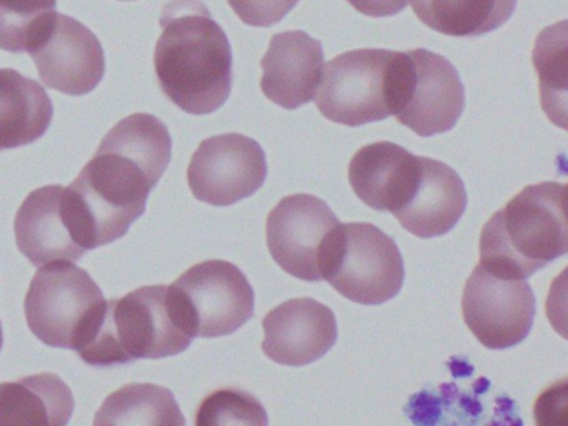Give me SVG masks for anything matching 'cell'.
Here are the masks:
<instances>
[{
    "mask_svg": "<svg viewBox=\"0 0 568 426\" xmlns=\"http://www.w3.org/2000/svg\"><path fill=\"white\" fill-rule=\"evenodd\" d=\"M239 19L251 27H272L281 22L301 0H227Z\"/></svg>",
    "mask_w": 568,
    "mask_h": 426,
    "instance_id": "obj_26",
    "label": "cell"
},
{
    "mask_svg": "<svg viewBox=\"0 0 568 426\" xmlns=\"http://www.w3.org/2000/svg\"><path fill=\"white\" fill-rule=\"evenodd\" d=\"M395 50L358 49L325 63L315 102L325 119L347 126L392 115Z\"/></svg>",
    "mask_w": 568,
    "mask_h": 426,
    "instance_id": "obj_7",
    "label": "cell"
},
{
    "mask_svg": "<svg viewBox=\"0 0 568 426\" xmlns=\"http://www.w3.org/2000/svg\"><path fill=\"white\" fill-rule=\"evenodd\" d=\"M462 313L481 345L511 348L524 342L534 326V290L525 280L495 275L478 263L465 283Z\"/></svg>",
    "mask_w": 568,
    "mask_h": 426,
    "instance_id": "obj_10",
    "label": "cell"
},
{
    "mask_svg": "<svg viewBox=\"0 0 568 426\" xmlns=\"http://www.w3.org/2000/svg\"><path fill=\"white\" fill-rule=\"evenodd\" d=\"M154 53L159 87L192 115L221 109L232 92V47L202 0H171Z\"/></svg>",
    "mask_w": 568,
    "mask_h": 426,
    "instance_id": "obj_2",
    "label": "cell"
},
{
    "mask_svg": "<svg viewBox=\"0 0 568 426\" xmlns=\"http://www.w3.org/2000/svg\"><path fill=\"white\" fill-rule=\"evenodd\" d=\"M460 175L440 160L420 156V175L407 205L395 213L400 225L418 239L450 232L467 210Z\"/></svg>",
    "mask_w": 568,
    "mask_h": 426,
    "instance_id": "obj_18",
    "label": "cell"
},
{
    "mask_svg": "<svg viewBox=\"0 0 568 426\" xmlns=\"http://www.w3.org/2000/svg\"><path fill=\"white\" fill-rule=\"evenodd\" d=\"M54 106L44 87L14 69H0V152L38 142Z\"/></svg>",
    "mask_w": 568,
    "mask_h": 426,
    "instance_id": "obj_19",
    "label": "cell"
},
{
    "mask_svg": "<svg viewBox=\"0 0 568 426\" xmlns=\"http://www.w3.org/2000/svg\"><path fill=\"white\" fill-rule=\"evenodd\" d=\"M192 339L179 318L169 285H148L122 298L105 300L94 328L75 352L88 365H125L179 355Z\"/></svg>",
    "mask_w": 568,
    "mask_h": 426,
    "instance_id": "obj_4",
    "label": "cell"
},
{
    "mask_svg": "<svg viewBox=\"0 0 568 426\" xmlns=\"http://www.w3.org/2000/svg\"><path fill=\"white\" fill-rule=\"evenodd\" d=\"M262 352L278 365L305 366L327 355L338 336L337 318L324 303L294 298L265 315Z\"/></svg>",
    "mask_w": 568,
    "mask_h": 426,
    "instance_id": "obj_14",
    "label": "cell"
},
{
    "mask_svg": "<svg viewBox=\"0 0 568 426\" xmlns=\"http://www.w3.org/2000/svg\"><path fill=\"white\" fill-rule=\"evenodd\" d=\"M261 65L264 95L282 109L295 110L315 99L324 73V49L321 40L304 30L275 33Z\"/></svg>",
    "mask_w": 568,
    "mask_h": 426,
    "instance_id": "obj_16",
    "label": "cell"
},
{
    "mask_svg": "<svg viewBox=\"0 0 568 426\" xmlns=\"http://www.w3.org/2000/svg\"><path fill=\"white\" fill-rule=\"evenodd\" d=\"M567 252L564 183L525 186L481 230L480 265L505 278H528Z\"/></svg>",
    "mask_w": 568,
    "mask_h": 426,
    "instance_id": "obj_3",
    "label": "cell"
},
{
    "mask_svg": "<svg viewBox=\"0 0 568 426\" xmlns=\"http://www.w3.org/2000/svg\"><path fill=\"white\" fill-rule=\"evenodd\" d=\"M2 345H4V332H2V322H0V349H2Z\"/></svg>",
    "mask_w": 568,
    "mask_h": 426,
    "instance_id": "obj_29",
    "label": "cell"
},
{
    "mask_svg": "<svg viewBox=\"0 0 568 426\" xmlns=\"http://www.w3.org/2000/svg\"><path fill=\"white\" fill-rule=\"evenodd\" d=\"M357 12L374 19L394 17L408 6V0H347Z\"/></svg>",
    "mask_w": 568,
    "mask_h": 426,
    "instance_id": "obj_28",
    "label": "cell"
},
{
    "mask_svg": "<svg viewBox=\"0 0 568 426\" xmlns=\"http://www.w3.org/2000/svg\"><path fill=\"white\" fill-rule=\"evenodd\" d=\"M169 292L192 338L232 335L254 316V288L245 273L225 260L191 266Z\"/></svg>",
    "mask_w": 568,
    "mask_h": 426,
    "instance_id": "obj_8",
    "label": "cell"
},
{
    "mask_svg": "<svg viewBox=\"0 0 568 426\" xmlns=\"http://www.w3.org/2000/svg\"><path fill=\"white\" fill-rule=\"evenodd\" d=\"M105 298L84 268L58 260L39 266L24 300L31 332L54 348L78 349L94 328Z\"/></svg>",
    "mask_w": 568,
    "mask_h": 426,
    "instance_id": "obj_6",
    "label": "cell"
},
{
    "mask_svg": "<svg viewBox=\"0 0 568 426\" xmlns=\"http://www.w3.org/2000/svg\"><path fill=\"white\" fill-rule=\"evenodd\" d=\"M338 223L331 206L318 196H285L267 216L268 252L288 275L304 282H322V256Z\"/></svg>",
    "mask_w": 568,
    "mask_h": 426,
    "instance_id": "obj_11",
    "label": "cell"
},
{
    "mask_svg": "<svg viewBox=\"0 0 568 426\" xmlns=\"http://www.w3.org/2000/svg\"><path fill=\"white\" fill-rule=\"evenodd\" d=\"M58 0H0V49L28 52Z\"/></svg>",
    "mask_w": 568,
    "mask_h": 426,
    "instance_id": "obj_24",
    "label": "cell"
},
{
    "mask_svg": "<svg viewBox=\"0 0 568 426\" xmlns=\"http://www.w3.org/2000/svg\"><path fill=\"white\" fill-rule=\"evenodd\" d=\"M124 2H131V0H124Z\"/></svg>",
    "mask_w": 568,
    "mask_h": 426,
    "instance_id": "obj_30",
    "label": "cell"
},
{
    "mask_svg": "<svg viewBox=\"0 0 568 426\" xmlns=\"http://www.w3.org/2000/svg\"><path fill=\"white\" fill-rule=\"evenodd\" d=\"M428 29L450 37H480L511 19L517 0H408Z\"/></svg>",
    "mask_w": 568,
    "mask_h": 426,
    "instance_id": "obj_21",
    "label": "cell"
},
{
    "mask_svg": "<svg viewBox=\"0 0 568 426\" xmlns=\"http://www.w3.org/2000/svg\"><path fill=\"white\" fill-rule=\"evenodd\" d=\"M565 385L567 382L561 379L560 385H554L544 395H540L535 405V418H537L538 425H550V415L554 409L565 416V399H567Z\"/></svg>",
    "mask_w": 568,
    "mask_h": 426,
    "instance_id": "obj_27",
    "label": "cell"
},
{
    "mask_svg": "<svg viewBox=\"0 0 568 426\" xmlns=\"http://www.w3.org/2000/svg\"><path fill=\"white\" fill-rule=\"evenodd\" d=\"M540 82V102L551 122L565 126L567 106V20L548 27L538 36L534 50Z\"/></svg>",
    "mask_w": 568,
    "mask_h": 426,
    "instance_id": "obj_23",
    "label": "cell"
},
{
    "mask_svg": "<svg viewBox=\"0 0 568 426\" xmlns=\"http://www.w3.org/2000/svg\"><path fill=\"white\" fill-rule=\"evenodd\" d=\"M197 426L254 425L267 426V412L251 393L224 388L209 395L199 406Z\"/></svg>",
    "mask_w": 568,
    "mask_h": 426,
    "instance_id": "obj_25",
    "label": "cell"
},
{
    "mask_svg": "<svg viewBox=\"0 0 568 426\" xmlns=\"http://www.w3.org/2000/svg\"><path fill=\"white\" fill-rule=\"evenodd\" d=\"M94 425L184 426L185 419L171 389L152 383H131L105 398Z\"/></svg>",
    "mask_w": 568,
    "mask_h": 426,
    "instance_id": "obj_22",
    "label": "cell"
},
{
    "mask_svg": "<svg viewBox=\"0 0 568 426\" xmlns=\"http://www.w3.org/2000/svg\"><path fill=\"white\" fill-rule=\"evenodd\" d=\"M171 159L168 125L151 113H132L109 130L95 155L68 186L89 248L122 239L144 215L149 195Z\"/></svg>",
    "mask_w": 568,
    "mask_h": 426,
    "instance_id": "obj_1",
    "label": "cell"
},
{
    "mask_svg": "<svg viewBox=\"0 0 568 426\" xmlns=\"http://www.w3.org/2000/svg\"><path fill=\"white\" fill-rule=\"evenodd\" d=\"M74 408L72 389L54 373L0 383V425L64 426Z\"/></svg>",
    "mask_w": 568,
    "mask_h": 426,
    "instance_id": "obj_20",
    "label": "cell"
},
{
    "mask_svg": "<svg viewBox=\"0 0 568 426\" xmlns=\"http://www.w3.org/2000/svg\"><path fill=\"white\" fill-rule=\"evenodd\" d=\"M267 170L257 140L222 133L202 140L189 163L187 182L201 202L229 206L254 195L264 185Z\"/></svg>",
    "mask_w": 568,
    "mask_h": 426,
    "instance_id": "obj_12",
    "label": "cell"
},
{
    "mask_svg": "<svg viewBox=\"0 0 568 426\" xmlns=\"http://www.w3.org/2000/svg\"><path fill=\"white\" fill-rule=\"evenodd\" d=\"M39 79L65 95H88L104 79L105 55L95 33L55 10L28 50Z\"/></svg>",
    "mask_w": 568,
    "mask_h": 426,
    "instance_id": "obj_13",
    "label": "cell"
},
{
    "mask_svg": "<svg viewBox=\"0 0 568 426\" xmlns=\"http://www.w3.org/2000/svg\"><path fill=\"white\" fill-rule=\"evenodd\" d=\"M465 109V89L457 69L427 49L398 52L392 115L417 135L454 129Z\"/></svg>",
    "mask_w": 568,
    "mask_h": 426,
    "instance_id": "obj_9",
    "label": "cell"
},
{
    "mask_svg": "<svg viewBox=\"0 0 568 426\" xmlns=\"http://www.w3.org/2000/svg\"><path fill=\"white\" fill-rule=\"evenodd\" d=\"M322 282L361 305H382L400 293L404 258L397 243L372 223H338L321 262Z\"/></svg>",
    "mask_w": 568,
    "mask_h": 426,
    "instance_id": "obj_5",
    "label": "cell"
},
{
    "mask_svg": "<svg viewBox=\"0 0 568 426\" xmlns=\"http://www.w3.org/2000/svg\"><path fill=\"white\" fill-rule=\"evenodd\" d=\"M64 190L62 185L41 186L26 196L16 213L18 248L34 266L58 260L75 263L89 252L69 215Z\"/></svg>",
    "mask_w": 568,
    "mask_h": 426,
    "instance_id": "obj_15",
    "label": "cell"
},
{
    "mask_svg": "<svg viewBox=\"0 0 568 426\" xmlns=\"http://www.w3.org/2000/svg\"><path fill=\"white\" fill-rule=\"evenodd\" d=\"M420 175V156L394 142L362 146L348 165L355 195L378 212L397 213L407 205Z\"/></svg>",
    "mask_w": 568,
    "mask_h": 426,
    "instance_id": "obj_17",
    "label": "cell"
}]
</instances>
